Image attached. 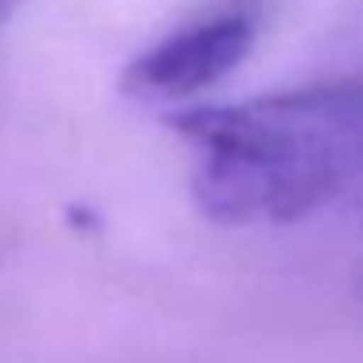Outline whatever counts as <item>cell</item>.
I'll return each instance as SVG.
<instances>
[{"instance_id":"6da1fadb","label":"cell","mask_w":363,"mask_h":363,"mask_svg":"<svg viewBox=\"0 0 363 363\" xmlns=\"http://www.w3.org/2000/svg\"><path fill=\"white\" fill-rule=\"evenodd\" d=\"M191 149V196L227 227L297 223L363 184V79L191 106L168 118Z\"/></svg>"},{"instance_id":"7a4b0ae2","label":"cell","mask_w":363,"mask_h":363,"mask_svg":"<svg viewBox=\"0 0 363 363\" xmlns=\"http://www.w3.org/2000/svg\"><path fill=\"white\" fill-rule=\"evenodd\" d=\"M258 35V12L250 4H227L196 16L157 40L121 74V90L137 102H184L211 90L246 59Z\"/></svg>"},{"instance_id":"3957f363","label":"cell","mask_w":363,"mask_h":363,"mask_svg":"<svg viewBox=\"0 0 363 363\" xmlns=\"http://www.w3.org/2000/svg\"><path fill=\"white\" fill-rule=\"evenodd\" d=\"M20 4H24V0H0V28L9 24V20H12V12H16Z\"/></svg>"},{"instance_id":"277c9868","label":"cell","mask_w":363,"mask_h":363,"mask_svg":"<svg viewBox=\"0 0 363 363\" xmlns=\"http://www.w3.org/2000/svg\"><path fill=\"white\" fill-rule=\"evenodd\" d=\"M359 293H363V242H359Z\"/></svg>"}]
</instances>
